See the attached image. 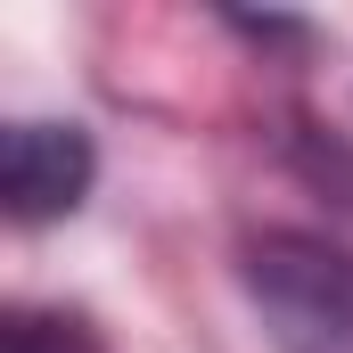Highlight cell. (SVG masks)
I'll list each match as a JSON object with an SVG mask.
<instances>
[{
	"mask_svg": "<svg viewBox=\"0 0 353 353\" xmlns=\"http://www.w3.org/2000/svg\"><path fill=\"white\" fill-rule=\"evenodd\" d=\"M8 353H99L83 321H66V312H8Z\"/></svg>",
	"mask_w": 353,
	"mask_h": 353,
	"instance_id": "3957f363",
	"label": "cell"
},
{
	"mask_svg": "<svg viewBox=\"0 0 353 353\" xmlns=\"http://www.w3.org/2000/svg\"><path fill=\"white\" fill-rule=\"evenodd\" d=\"M247 296L279 353H353V255L304 230H263L247 247Z\"/></svg>",
	"mask_w": 353,
	"mask_h": 353,
	"instance_id": "6da1fadb",
	"label": "cell"
},
{
	"mask_svg": "<svg viewBox=\"0 0 353 353\" xmlns=\"http://www.w3.org/2000/svg\"><path fill=\"white\" fill-rule=\"evenodd\" d=\"M90 132L83 123H8V148H0V197H8V222L33 230V222H58L90 197Z\"/></svg>",
	"mask_w": 353,
	"mask_h": 353,
	"instance_id": "7a4b0ae2",
	"label": "cell"
}]
</instances>
